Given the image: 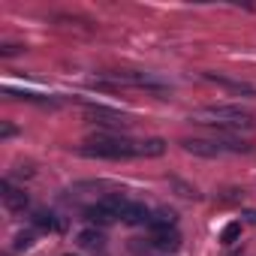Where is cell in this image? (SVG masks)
<instances>
[{"instance_id": "10", "label": "cell", "mask_w": 256, "mask_h": 256, "mask_svg": "<svg viewBox=\"0 0 256 256\" xmlns=\"http://www.w3.org/2000/svg\"><path fill=\"white\" fill-rule=\"evenodd\" d=\"M100 205H106V208H108V211H112L114 217H124V211L130 208V202H126L124 196H118V193H108V196H106V199H102Z\"/></svg>"}, {"instance_id": "2", "label": "cell", "mask_w": 256, "mask_h": 256, "mask_svg": "<svg viewBox=\"0 0 256 256\" xmlns=\"http://www.w3.org/2000/svg\"><path fill=\"white\" fill-rule=\"evenodd\" d=\"M82 157H102V160H126L136 157V142H124V139H90L78 145Z\"/></svg>"}, {"instance_id": "13", "label": "cell", "mask_w": 256, "mask_h": 256, "mask_svg": "<svg viewBox=\"0 0 256 256\" xmlns=\"http://www.w3.org/2000/svg\"><path fill=\"white\" fill-rule=\"evenodd\" d=\"M36 223H40V226H54L52 214H40V217H36Z\"/></svg>"}, {"instance_id": "4", "label": "cell", "mask_w": 256, "mask_h": 256, "mask_svg": "<svg viewBox=\"0 0 256 256\" xmlns=\"http://www.w3.org/2000/svg\"><path fill=\"white\" fill-rule=\"evenodd\" d=\"M4 205L10 211H24L28 208V193L18 190V187H12L10 181H4Z\"/></svg>"}, {"instance_id": "8", "label": "cell", "mask_w": 256, "mask_h": 256, "mask_svg": "<svg viewBox=\"0 0 256 256\" xmlns=\"http://www.w3.org/2000/svg\"><path fill=\"white\" fill-rule=\"evenodd\" d=\"M84 214H88V220H90V223H100V226H112V223L118 220L106 205H94V208H88Z\"/></svg>"}, {"instance_id": "6", "label": "cell", "mask_w": 256, "mask_h": 256, "mask_svg": "<svg viewBox=\"0 0 256 256\" xmlns=\"http://www.w3.org/2000/svg\"><path fill=\"white\" fill-rule=\"evenodd\" d=\"M126 226H142V223H151V214H148V208L145 205H130L124 211V217H120Z\"/></svg>"}, {"instance_id": "12", "label": "cell", "mask_w": 256, "mask_h": 256, "mask_svg": "<svg viewBox=\"0 0 256 256\" xmlns=\"http://www.w3.org/2000/svg\"><path fill=\"white\" fill-rule=\"evenodd\" d=\"M238 235H241V223H226L223 232H220V241H223V244H232Z\"/></svg>"}, {"instance_id": "14", "label": "cell", "mask_w": 256, "mask_h": 256, "mask_svg": "<svg viewBox=\"0 0 256 256\" xmlns=\"http://www.w3.org/2000/svg\"><path fill=\"white\" fill-rule=\"evenodd\" d=\"M247 220H250V223H256V211H247Z\"/></svg>"}, {"instance_id": "3", "label": "cell", "mask_w": 256, "mask_h": 256, "mask_svg": "<svg viewBox=\"0 0 256 256\" xmlns=\"http://www.w3.org/2000/svg\"><path fill=\"white\" fill-rule=\"evenodd\" d=\"M187 154H196V157H220L223 154V145L220 142H205V139H184L181 142Z\"/></svg>"}, {"instance_id": "1", "label": "cell", "mask_w": 256, "mask_h": 256, "mask_svg": "<svg viewBox=\"0 0 256 256\" xmlns=\"http://www.w3.org/2000/svg\"><path fill=\"white\" fill-rule=\"evenodd\" d=\"M190 120L196 124H214V126H250L253 124V114L238 108V106H205V108H196L190 114Z\"/></svg>"}, {"instance_id": "5", "label": "cell", "mask_w": 256, "mask_h": 256, "mask_svg": "<svg viewBox=\"0 0 256 256\" xmlns=\"http://www.w3.org/2000/svg\"><path fill=\"white\" fill-rule=\"evenodd\" d=\"M154 244H157L160 250H178V247H181V235H178L175 229H157V232H154Z\"/></svg>"}, {"instance_id": "7", "label": "cell", "mask_w": 256, "mask_h": 256, "mask_svg": "<svg viewBox=\"0 0 256 256\" xmlns=\"http://www.w3.org/2000/svg\"><path fill=\"white\" fill-rule=\"evenodd\" d=\"M160 154H166V142H163V139L136 142V157H160Z\"/></svg>"}, {"instance_id": "11", "label": "cell", "mask_w": 256, "mask_h": 256, "mask_svg": "<svg viewBox=\"0 0 256 256\" xmlns=\"http://www.w3.org/2000/svg\"><path fill=\"white\" fill-rule=\"evenodd\" d=\"M78 244L88 247V250H100L102 247V235L96 229H84V232H78Z\"/></svg>"}, {"instance_id": "9", "label": "cell", "mask_w": 256, "mask_h": 256, "mask_svg": "<svg viewBox=\"0 0 256 256\" xmlns=\"http://www.w3.org/2000/svg\"><path fill=\"white\" fill-rule=\"evenodd\" d=\"M151 226H154V229H172V226H175V211H172V208L154 211V214H151Z\"/></svg>"}]
</instances>
